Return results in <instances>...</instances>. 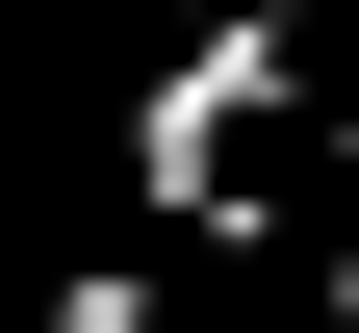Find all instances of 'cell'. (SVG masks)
<instances>
[{
	"label": "cell",
	"mask_w": 359,
	"mask_h": 333,
	"mask_svg": "<svg viewBox=\"0 0 359 333\" xmlns=\"http://www.w3.org/2000/svg\"><path fill=\"white\" fill-rule=\"evenodd\" d=\"M308 0H231V26H180L154 77H128V231H257V128L308 103Z\"/></svg>",
	"instance_id": "6da1fadb"
},
{
	"label": "cell",
	"mask_w": 359,
	"mask_h": 333,
	"mask_svg": "<svg viewBox=\"0 0 359 333\" xmlns=\"http://www.w3.org/2000/svg\"><path fill=\"white\" fill-rule=\"evenodd\" d=\"M334 333H359V257H334Z\"/></svg>",
	"instance_id": "7a4b0ae2"
},
{
	"label": "cell",
	"mask_w": 359,
	"mask_h": 333,
	"mask_svg": "<svg viewBox=\"0 0 359 333\" xmlns=\"http://www.w3.org/2000/svg\"><path fill=\"white\" fill-rule=\"evenodd\" d=\"M308 26H359V0H308Z\"/></svg>",
	"instance_id": "3957f363"
}]
</instances>
